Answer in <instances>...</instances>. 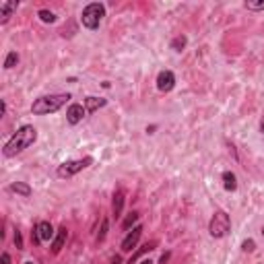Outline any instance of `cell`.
I'll return each mask as SVG.
<instances>
[{"instance_id":"cell-11","label":"cell","mask_w":264,"mask_h":264,"mask_svg":"<svg viewBox=\"0 0 264 264\" xmlns=\"http://www.w3.org/2000/svg\"><path fill=\"white\" fill-rule=\"evenodd\" d=\"M108 105V99H103V97H93V95H89L85 99V110H87V114H95L97 110H101V108H105Z\"/></svg>"},{"instance_id":"cell-20","label":"cell","mask_w":264,"mask_h":264,"mask_svg":"<svg viewBox=\"0 0 264 264\" xmlns=\"http://www.w3.org/2000/svg\"><path fill=\"white\" fill-rule=\"evenodd\" d=\"M186 44H188L186 35H178V38H173V42H171V50L173 52H182L186 48Z\"/></svg>"},{"instance_id":"cell-10","label":"cell","mask_w":264,"mask_h":264,"mask_svg":"<svg viewBox=\"0 0 264 264\" xmlns=\"http://www.w3.org/2000/svg\"><path fill=\"white\" fill-rule=\"evenodd\" d=\"M17 7H19L17 0H5V3H0V23L5 25L11 19V15L17 11Z\"/></svg>"},{"instance_id":"cell-16","label":"cell","mask_w":264,"mask_h":264,"mask_svg":"<svg viewBox=\"0 0 264 264\" xmlns=\"http://www.w3.org/2000/svg\"><path fill=\"white\" fill-rule=\"evenodd\" d=\"M9 190L11 192H15V194H21V196H31V188L25 184V182H15V184H11L9 186Z\"/></svg>"},{"instance_id":"cell-2","label":"cell","mask_w":264,"mask_h":264,"mask_svg":"<svg viewBox=\"0 0 264 264\" xmlns=\"http://www.w3.org/2000/svg\"><path fill=\"white\" fill-rule=\"evenodd\" d=\"M70 97V93H56V95H44V97H38L31 105V112L35 116H48V114H56L62 105H66Z\"/></svg>"},{"instance_id":"cell-18","label":"cell","mask_w":264,"mask_h":264,"mask_svg":"<svg viewBox=\"0 0 264 264\" xmlns=\"http://www.w3.org/2000/svg\"><path fill=\"white\" fill-rule=\"evenodd\" d=\"M17 64H19V54H17V52H9L7 58H5V68L11 70V68H15Z\"/></svg>"},{"instance_id":"cell-24","label":"cell","mask_w":264,"mask_h":264,"mask_svg":"<svg viewBox=\"0 0 264 264\" xmlns=\"http://www.w3.org/2000/svg\"><path fill=\"white\" fill-rule=\"evenodd\" d=\"M15 245H17V250H23V237L19 229H15Z\"/></svg>"},{"instance_id":"cell-22","label":"cell","mask_w":264,"mask_h":264,"mask_svg":"<svg viewBox=\"0 0 264 264\" xmlns=\"http://www.w3.org/2000/svg\"><path fill=\"white\" fill-rule=\"evenodd\" d=\"M245 9L248 11H264V0H258V3H245Z\"/></svg>"},{"instance_id":"cell-7","label":"cell","mask_w":264,"mask_h":264,"mask_svg":"<svg viewBox=\"0 0 264 264\" xmlns=\"http://www.w3.org/2000/svg\"><path fill=\"white\" fill-rule=\"evenodd\" d=\"M173 87H175V75L171 70H161V73L157 75V89L161 93H169Z\"/></svg>"},{"instance_id":"cell-26","label":"cell","mask_w":264,"mask_h":264,"mask_svg":"<svg viewBox=\"0 0 264 264\" xmlns=\"http://www.w3.org/2000/svg\"><path fill=\"white\" fill-rule=\"evenodd\" d=\"M110 264H122V256H120V254L112 256V262H110Z\"/></svg>"},{"instance_id":"cell-21","label":"cell","mask_w":264,"mask_h":264,"mask_svg":"<svg viewBox=\"0 0 264 264\" xmlns=\"http://www.w3.org/2000/svg\"><path fill=\"white\" fill-rule=\"evenodd\" d=\"M38 17H40L44 23H54V21H56V15L52 13V11H48V9H42V11L38 13Z\"/></svg>"},{"instance_id":"cell-29","label":"cell","mask_w":264,"mask_h":264,"mask_svg":"<svg viewBox=\"0 0 264 264\" xmlns=\"http://www.w3.org/2000/svg\"><path fill=\"white\" fill-rule=\"evenodd\" d=\"M260 132H262V134H264V118H262V120H260Z\"/></svg>"},{"instance_id":"cell-12","label":"cell","mask_w":264,"mask_h":264,"mask_svg":"<svg viewBox=\"0 0 264 264\" xmlns=\"http://www.w3.org/2000/svg\"><path fill=\"white\" fill-rule=\"evenodd\" d=\"M66 237H68V229H66V227H60V229L56 231V237L52 239V254H58L64 248Z\"/></svg>"},{"instance_id":"cell-31","label":"cell","mask_w":264,"mask_h":264,"mask_svg":"<svg viewBox=\"0 0 264 264\" xmlns=\"http://www.w3.org/2000/svg\"><path fill=\"white\" fill-rule=\"evenodd\" d=\"M25 264H33V262H31V260H27V262H25Z\"/></svg>"},{"instance_id":"cell-3","label":"cell","mask_w":264,"mask_h":264,"mask_svg":"<svg viewBox=\"0 0 264 264\" xmlns=\"http://www.w3.org/2000/svg\"><path fill=\"white\" fill-rule=\"evenodd\" d=\"M103 17H105V7L101 3H91V5H87L83 9L81 23H83V27H87L89 31H95L101 25Z\"/></svg>"},{"instance_id":"cell-30","label":"cell","mask_w":264,"mask_h":264,"mask_svg":"<svg viewBox=\"0 0 264 264\" xmlns=\"http://www.w3.org/2000/svg\"><path fill=\"white\" fill-rule=\"evenodd\" d=\"M140 264H155V262H153V260H143Z\"/></svg>"},{"instance_id":"cell-5","label":"cell","mask_w":264,"mask_h":264,"mask_svg":"<svg viewBox=\"0 0 264 264\" xmlns=\"http://www.w3.org/2000/svg\"><path fill=\"white\" fill-rule=\"evenodd\" d=\"M93 163V157H83V159H73V161H64L62 165H58L56 169V175L62 180H68V178H73V175H77L79 171L87 169Z\"/></svg>"},{"instance_id":"cell-14","label":"cell","mask_w":264,"mask_h":264,"mask_svg":"<svg viewBox=\"0 0 264 264\" xmlns=\"http://www.w3.org/2000/svg\"><path fill=\"white\" fill-rule=\"evenodd\" d=\"M223 188L227 192H235L237 190V178H235V173L233 171H223Z\"/></svg>"},{"instance_id":"cell-4","label":"cell","mask_w":264,"mask_h":264,"mask_svg":"<svg viewBox=\"0 0 264 264\" xmlns=\"http://www.w3.org/2000/svg\"><path fill=\"white\" fill-rule=\"evenodd\" d=\"M229 229H231V219H229V215H227L225 210H215L213 217H210V223H208V233H210V237L221 239V237H225L227 233H229Z\"/></svg>"},{"instance_id":"cell-25","label":"cell","mask_w":264,"mask_h":264,"mask_svg":"<svg viewBox=\"0 0 264 264\" xmlns=\"http://www.w3.org/2000/svg\"><path fill=\"white\" fill-rule=\"evenodd\" d=\"M0 264H11V256L5 252L3 256H0Z\"/></svg>"},{"instance_id":"cell-19","label":"cell","mask_w":264,"mask_h":264,"mask_svg":"<svg viewBox=\"0 0 264 264\" xmlns=\"http://www.w3.org/2000/svg\"><path fill=\"white\" fill-rule=\"evenodd\" d=\"M138 219H140V213H138V210H132V213H130V215H128L124 221H122V227H124V229L128 231V229H130V227H132V225H134Z\"/></svg>"},{"instance_id":"cell-17","label":"cell","mask_w":264,"mask_h":264,"mask_svg":"<svg viewBox=\"0 0 264 264\" xmlns=\"http://www.w3.org/2000/svg\"><path fill=\"white\" fill-rule=\"evenodd\" d=\"M108 231H110V219L103 217V219H101V229H99V233H97V243H103V241H105V237H108Z\"/></svg>"},{"instance_id":"cell-9","label":"cell","mask_w":264,"mask_h":264,"mask_svg":"<svg viewBox=\"0 0 264 264\" xmlns=\"http://www.w3.org/2000/svg\"><path fill=\"white\" fill-rule=\"evenodd\" d=\"M35 231H38V235H40L42 243L56 237V231H54V227H52V223H50V221H40L38 225H35Z\"/></svg>"},{"instance_id":"cell-13","label":"cell","mask_w":264,"mask_h":264,"mask_svg":"<svg viewBox=\"0 0 264 264\" xmlns=\"http://www.w3.org/2000/svg\"><path fill=\"white\" fill-rule=\"evenodd\" d=\"M122 208H124V192L116 190L114 192V200H112V213H114L116 219L122 215Z\"/></svg>"},{"instance_id":"cell-15","label":"cell","mask_w":264,"mask_h":264,"mask_svg":"<svg viewBox=\"0 0 264 264\" xmlns=\"http://www.w3.org/2000/svg\"><path fill=\"white\" fill-rule=\"evenodd\" d=\"M155 248H157V241H149V243H145V245H143V248H138V250H136V252H134V254L130 256V260H128V264H134V262H136V260H138L140 256H145V254H149V252H153Z\"/></svg>"},{"instance_id":"cell-27","label":"cell","mask_w":264,"mask_h":264,"mask_svg":"<svg viewBox=\"0 0 264 264\" xmlns=\"http://www.w3.org/2000/svg\"><path fill=\"white\" fill-rule=\"evenodd\" d=\"M5 114H7V103L0 101V116H5Z\"/></svg>"},{"instance_id":"cell-23","label":"cell","mask_w":264,"mask_h":264,"mask_svg":"<svg viewBox=\"0 0 264 264\" xmlns=\"http://www.w3.org/2000/svg\"><path fill=\"white\" fill-rule=\"evenodd\" d=\"M241 250H243V252H254V250H256L254 239H245V241L241 243Z\"/></svg>"},{"instance_id":"cell-6","label":"cell","mask_w":264,"mask_h":264,"mask_svg":"<svg viewBox=\"0 0 264 264\" xmlns=\"http://www.w3.org/2000/svg\"><path fill=\"white\" fill-rule=\"evenodd\" d=\"M140 235H143V225H134L132 231H128L126 237L122 239V245H120L122 252H132V248H136Z\"/></svg>"},{"instance_id":"cell-8","label":"cell","mask_w":264,"mask_h":264,"mask_svg":"<svg viewBox=\"0 0 264 264\" xmlns=\"http://www.w3.org/2000/svg\"><path fill=\"white\" fill-rule=\"evenodd\" d=\"M85 114H87V110L83 108L81 103H70V108L66 110V120H68V124H70V126H77L79 122H83Z\"/></svg>"},{"instance_id":"cell-1","label":"cell","mask_w":264,"mask_h":264,"mask_svg":"<svg viewBox=\"0 0 264 264\" xmlns=\"http://www.w3.org/2000/svg\"><path fill=\"white\" fill-rule=\"evenodd\" d=\"M35 140H38V130H35L33 126H29V124H25V126H21L19 130H17L13 136H11V140L5 145V149H3V155L5 157H15V155H19V153H23L25 149H29Z\"/></svg>"},{"instance_id":"cell-28","label":"cell","mask_w":264,"mask_h":264,"mask_svg":"<svg viewBox=\"0 0 264 264\" xmlns=\"http://www.w3.org/2000/svg\"><path fill=\"white\" fill-rule=\"evenodd\" d=\"M169 256H171V254H169V252H165V254H163V256H161V264H165V262H167V260H169Z\"/></svg>"},{"instance_id":"cell-32","label":"cell","mask_w":264,"mask_h":264,"mask_svg":"<svg viewBox=\"0 0 264 264\" xmlns=\"http://www.w3.org/2000/svg\"><path fill=\"white\" fill-rule=\"evenodd\" d=\"M262 235H264V227H262Z\"/></svg>"}]
</instances>
